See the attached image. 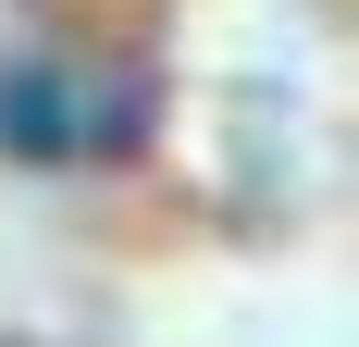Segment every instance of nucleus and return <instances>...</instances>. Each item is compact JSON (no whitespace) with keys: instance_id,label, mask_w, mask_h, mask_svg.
<instances>
[{"instance_id":"obj_1","label":"nucleus","mask_w":359,"mask_h":347,"mask_svg":"<svg viewBox=\"0 0 359 347\" xmlns=\"http://www.w3.org/2000/svg\"><path fill=\"white\" fill-rule=\"evenodd\" d=\"M111 137H137V100H124V87H87L74 63L0 74V149H25V162H74V149H111Z\"/></svg>"}]
</instances>
